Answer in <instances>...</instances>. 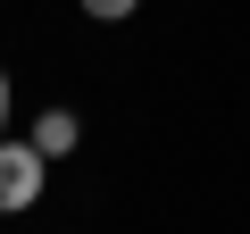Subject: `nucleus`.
<instances>
[{
	"instance_id": "20e7f679",
	"label": "nucleus",
	"mask_w": 250,
	"mask_h": 234,
	"mask_svg": "<svg viewBox=\"0 0 250 234\" xmlns=\"http://www.w3.org/2000/svg\"><path fill=\"white\" fill-rule=\"evenodd\" d=\"M0 117H9V75H0Z\"/></svg>"
},
{
	"instance_id": "f03ea898",
	"label": "nucleus",
	"mask_w": 250,
	"mask_h": 234,
	"mask_svg": "<svg viewBox=\"0 0 250 234\" xmlns=\"http://www.w3.org/2000/svg\"><path fill=\"white\" fill-rule=\"evenodd\" d=\"M75 134H83V126H75L67 109H50L42 126H34V142H42V159H67V151H75Z\"/></svg>"
},
{
	"instance_id": "7ed1b4c3",
	"label": "nucleus",
	"mask_w": 250,
	"mask_h": 234,
	"mask_svg": "<svg viewBox=\"0 0 250 234\" xmlns=\"http://www.w3.org/2000/svg\"><path fill=\"white\" fill-rule=\"evenodd\" d=\"M142 0H83V17H134Z\"/></svg>"
},
{
	"instance_id": "f257e3e1",
	"label": "nucleus",
	"mask_w": 250,
	"mask_h": 234,
	"mask_svg": "<svg viewBox=\"0 0 250 234\" xmlns=\"http://www.w3.org/2000/svg\"><path fill=\"white\" fill-rule=\"evenodd\" d=\"M42 142H0V209H34L42 201Z\"/></svg>"
}]
</instances>
